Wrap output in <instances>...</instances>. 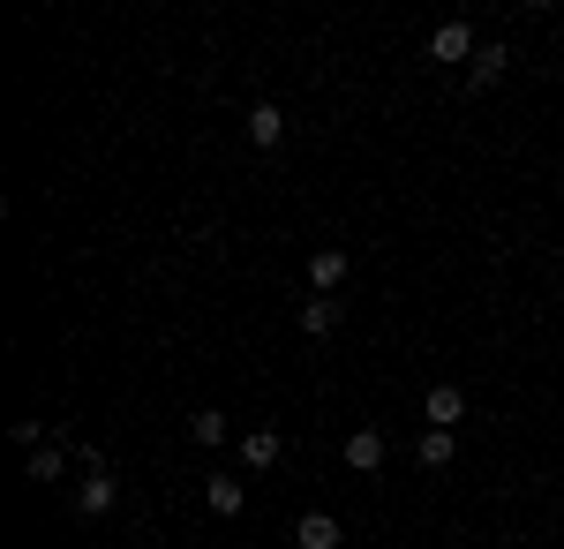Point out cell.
Listing matches in <instances>:
<instances>
[{"mask_svg":"<svg viewBox=\"0 0 564 549\" xmlns=\"http://www.w3.org/2000/svg\"><path fill=\"white\" fill-rule=\"evenodd\" d=\"M422 415H430V429H459L467 422V391L459 384H430L422 391Z\"/></svg>","mask_w":564,"mask_h":549,"instance_id":"cell-1","label":"cell"},{"mask_svg":"<svg viewBox=\"0 0 564 549\" xmlns=\"http://www.w3.org/2000/svg\"><path fill=\"white\" fill-rule=\"evenodd\" d=\"M121 505V482H113V466H98V474H84V489H76V512L84 519H98V512Z\"/></svg>","mask_w":564,"mask_h":549,"instance_id":"cell-2","label":"cell"},{"mask_svg":"<svg viewBox=\"0 0 564 549\" xmlns=\"http://www.w3.org/2000/svg\"><path fill=\"white\" fill-rule=\"evenodd\" d=\"M249 143H257V151H279V143H286V106L257 98V106H249Z\"/></svg>","mask_w":564,"mask_h":549,"instance_id":"cell-3","label":"cell"},{"mask_svg":"<svg viewBox=\"0 0 564 549\" xmlns=\"http://www.w3.org/2000/svg\"><path fill=\"white\" fill-rule=\"evenodd\" d=\"M475 53H481V39L467 23H436L430 31V61H475Z\"/></svg>","mask_w":564,"mask_h":549,"instance_id":"cell-4","label":"cell"},{"mask_svg":"<svg viewBox=\"0 0 564 549\" xmlns=\"http://www.w3.org/2000/svg\"><path fill=\"white\" fill-rule=\"evenodd\" d=\"M294 542H302V549H339V542H347V527H339L332 512H302V519H294Z\"/></svg>","mask_w":564,"mask_h":549,"instance_id":"cell-5","label":"cell"},{"mask_svg":"<svg viewBox=\"0 0 564 549\" xmlns=\"http://www.w3.org/2000/svg\"><path fill=\"white\" fill-rule=\"evenodd\" d=\"M308 287H316V294H339V287H347V249H316L308 256Z\"/></svg>","mask_w":564,"mask_h":549,"instance_id":"cell-6","label":"cell"},{"mask_svg":"<svg viewBox=\"0 0 564 549\" xmlns=\"http://www.w3.org/2000/svg\"><path fill=\"white\" fill-rule=\"evenodd\" d=\"M23 474H31V482H61V474H68V444H61V437H45L39 452H31V460H23Z\"/></svg>","mask_w":564,"mask_h":549,"instance_id":"cell-7","label":"cell"},{"mask_svg":"<svg viewBox=\"0 0 564 549\" xmlns=\"http://www.w3.org/2000/svg\"><path fill=\"white\" fill-rule=\"evenodd\" d=\"M204 505H212L218 519H234V512H249V489H241L234 474H212V482H204Z\"/></svg>","mask_w":564,"mask_h":549,"instance_id":"cell-8","label":"cell"},{"mask_svg":"<svg viewBox=\"0 0 564 549\" xmlns=\"http://www.w3.org/2000/svg\"><path fill=\"white\" fill-rule=\"evenodd\" d=\"M347 466L354 474H377V466H384V437H377V429H354L347 437Z\"/></svg>","mask_w":564,"mask_h":549,"instance_id":"cell-9","label":"cell"},{"mask_svg":"<svg viewBox=\"0 0 564 549\" xmlns=\"http://www.w3.org/2000/svg\"><path fill=\"white\" fill-rule=\"evenodd\" d=\"M241 466H249V474L279 466V429H249V437H241Z\"/></svg>","mask_w":564,"mask_h":549,"instance_id":"cell-10","label":"cell"},{"mask_svg":"<svg viewBox=\"0 0 564 549\" xmlns=\"http://www.w3.org/2000/svg\"><path fill=\"white\" fill-rule=\"evenodd\" d=\"M505 68H512V53L497 39H481V53H475V90H489V84H505Z\"/></svg>","mask_w":564,"mask_h":549,"instance_id":"cell-11","label":"cell"},{"mask_svg":"<svg viewBox=\"0 0 564 549\" xmlns=\"http://www.w3.org/2000/svg\"><path fill=\"white\" fill-rule=\"evenodd\" d=\"M452 452H459V437H452V429H430V437H422V444H414V466H452Z\"/></svg>","mask_w":564,"mask_h":549,"instance_id":"cell-12","label":"cell"},{"mask_svg":"<svg viewBox=\"0 0 564 549\" xmlns=\"http://www.w3.org/2000/svg\"><path fill=\"white\" fill-rule=\"evenodd\" d=\"M302 332H308V338L339 332V301H332V294H316V301H308V309H302Z\"/></svg>","mask_w":564,"mask_h":549,"instance_id":"cell-13","label":"cell"},{"mask_svg":"<svg viewBox=\"0 0 564 549\" xmlns=\"http://www.w3.org/2000/svg\"><path fill=\"white\" fill-rule=\"evenodd\" d=\"M188 437H196V444H226V415H218V407H196V415H188Z\"/></svg>","mask_w":564,"mask_h":549,"instance_id":"cell-14","label":"cell"}]
</instances>
